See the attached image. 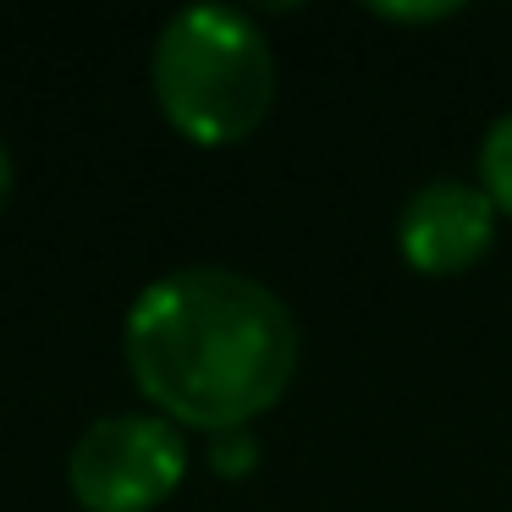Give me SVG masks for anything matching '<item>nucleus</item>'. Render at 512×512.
I'll list each match as a JSON object with an SVG mask.
<instances>
[{"label":"nucleus","instance_id":"obj_1","mask_svg":"<svg viewBox=\"0 0 512 512\" xmlns=\"http://www.w3.org/2000/svg\"><path fill=\"white\" fill-rule=\"evenodd\" d=\"M122 358L149 413L204 435H237L298 375L292 309L232 265H177L122 320Z\"/></svg>","mask_w":512,"mask_h":512},{"label":"nucleus","instance_id":"obj_2","mask_svg":"<svg viewBox=\"0 0 512 512\" xmlns=\"http://www.w3.org/2000/svg\"><path fill=\"white\" fill-rule=\"evenodd\" d=\"M149 89L171 133L199 149H232L254 138L276 105V50L248 12L188 6L160 28Z\"/></svg>","mask_w":512,"mask_h":512},{"label":"nucleus","instance_id":"obj_3","mask_svg":"<svg viewBox=\"0 0 512 512\" xmlns=\"http://www.w3.org/2000/svg\"><path fill=\"white\" fill-rule=\"evenodd\" d=\"M188 435L160 413H105L72 441L67 485L83 512H155L188 479Z\"/></svg>","mask_w":512,"mask_h":512},{"label":"nucleus","instance_id":"obj_4","mask_svg":"<svg viewBox=\"0 0 512 512\" xmlns=\"http://www.w3.org/2000/svg\"><path fill=\"white\" fill-rule=\"evenodd\" d=\"M501 210L468 177H435L408 193L397 215V254L419 276H463L496 248Z\"/></svg>","mask_w":512,"mask_h":512},{"label":"nucleus","instance_id":"obj_5","mask_svg":"<svg viewBox=\"0 0 512 512\" xmlns=\"http://www.w3.org/2000/svg\"><path fill=\"white\" fill-rule=\"evenodd\" d=\"M479 188L490 193L501 221H512V111H501L479 138Z\"/></svg>","mask_w":512,"mask_h":512},{"label":"nucleus","instance_id":"obj_6","mask_svg":"<svg viewBox=\"0 0 512 512\" xmlns=\"http://www.w3.org/2000/svg\"><path fill=\"white\" fill-rule=\"evenodd\" d=\"M210 457H215V468H221V474H248V468H254V446H248L243 430H237V435H215Z\"/></svg>","mask_w":512,"mask_h":512},{"label":"nucleus","instance_id":"obj_7","mask_svg":"<svg viewBox=\"0 0 512 512\" xmlns=\"http://www.w3.org/2000/svg\"><path fill=\"white\" fill-rule=\"evenodd\" d=\"M369 17H380V23H446V17H457V6H369Z\"/></svg>","mask_w":512,"mask_h":512},{"label":"nucleus","instance_id":"obj_8","mask_svg":"<svg viewBox=\"0 0 512 512\" xmlns=\"http://www.w3.org/2000/svg\"><path fill=\"white\" fill-rule=\"evenodd\" d=\"M6 199H12V149L0 144V210H6Z\"/></svg>","mask_w":512,"mask_h":512}]
</instances>
